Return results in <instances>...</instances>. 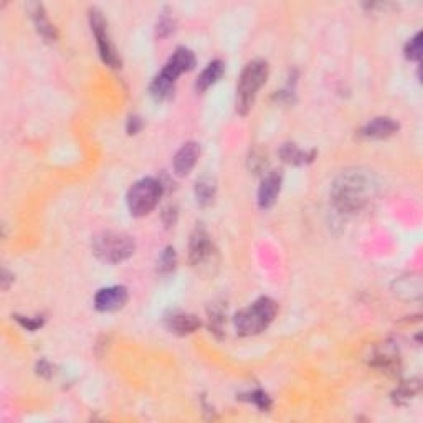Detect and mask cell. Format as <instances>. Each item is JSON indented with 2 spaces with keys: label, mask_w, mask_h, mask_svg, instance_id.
Here are the masks:
<instances>
[{
  "label": "cell",
  "mask_w": 423,
  "mask_h": 423,
  "mask_svg": "<svg viewBox=\"0 0 423 423\" xmlns=\"http://www.w3.org/2000/svg\"><path fill=\"white\" fill-rule=\"evenodd\" d=\"M372 194H374V184L366 174L360 171H347L334 182L331 198H333L336 209L352 214V212L362 209L371 200Z\"/></svg>",
  "instance_id": "cell-1"
},
{
  "label": "cell",
  "mask_w": 423,
  "mask_h": 423,
  "mask_svg": "<svg viewBox=\"0 0 423 423\" xmlns=\"http://www.w3.org/2000/svg\"><path fill=\"white\" fill-rule=\"evenodd\" d=\"M268 63L265 60H253L243 68L236 85V111L247 114L255 101L261 86L267 83Z\"/></svg>",
  "instance_id": "cell-2"
},
{
  "label": "cell",
  "mask_w": 423,
  "mask_h": 423,
  "mask_svg": "<svg viewBox=\"0 0 423 423\" xmlns=\"http://www.w3.org/2000/svg\"><path fill=\"white\" fill-rule=\"evenodd\" d=\"M276 316V302L269 298H260L253 305L236 313L235 327L242 336L260 334L271 324Z\"/></svg>",
  "instance_id": "cell-3"
},
{
  "label": "cell",
  "mask_w": 423,
  "mask_h": 423,
  "mask_svg": "<svg viewBox=\"0 0 423 423\" xmlns=\"http://www.w3.org/2000/svg\"><path fill=\"white\" fill-rule=\"evenodd\" d=\"M134 250V240L126 234L103 231L93 238V253L105 263H121L132 256Z\"/></svg>",
  "instance_id": "cell-4"
},
{
  "label": "cell",
  "mask_w": 423,
  "mask_h": 423,
  "mask_svg": "<svg viewBox=\"0 0 423 423\" xmlns=\"http://www.w3.org/2000/svg\"><path fill=\"white\" fill-rule=\"evenodd\" d=\"M163 184L152 177H146L136 182L127 192V207L134 217H144L156 209L163 197Z\"/></svg>",
  "instance_id": "cell-5"
},
{
  "label": "cell",
  "mask_w": 423,
  "mask_h": 423,
  "mask_svg": "<svg viewBox=\"0 0 423 423\" xmlns=\"http://www.w3.org/2000/svg\"><path fill=\"white\" fill-rule=\"evenodd\" d=\"M90 25L91 32L94 33V39H96L98 52L99 55H101L103 61H105L106 65H110L111 68H118V66L121 65V60H119L118 53H116L113 41H111L105 17H103L98 8H91L90 10Z\"/></svg>",
  "instance_id": "cell-6"
},
{
  "label": "cell",
  "mask_w": 423,
  "mask_h": 423,
  "mask_svg": "<svg viewBox=\"0 0 423 423\" xmlns=\"http://www.w3.org/2000/svg\"><path fill=\"white\" fill-rule=\"evenodd\" d=\"M194 66H196V55H194L189 48L179 47L172 53V56L169 58V61L164 65V68L161 70V74H164L169 80L177 81V78H179L180 74L190 72Z\"/></svg>",
  "instance_id": "cell-7"
},
{
  "label": "cell",
  "mask_w": 423,
  "mask_h": 423,
  "mask_svg": "<svg viewBox=\"0 0 423 423\" xmlns=\"http://www.w3.org/2000/svg\"><path fill=\"white\" fill-rule=\"evenodd\" d=\"M127 302V289L124 286H107L99 289L94 296V306L101 313H113Z\"/></svg>",
  "instance_id": "cell-8"
},
{
  "label": "cell",
  "mask_w": 423,
  "mask_h": 423,
  "mask_svg": "<svg viewBox=\"0 0 423 423\" xmlns=\"http://www.w3.org/2000/svg\"><path fill=\"white\" fill-rule=\"evenodd\" d=\"M198 156H200V146L197 143L184 144L174 157V172L177 176H187L196 167Z\"/></svg>",
  "instance_id": "cell-9"
},
{
  "label": "cell",
  "mask_w": 423,
  "mask_h": 423,
  "mask_svg": "<svg viewBox=\"0 0 423 423\" xmlns=\"http://www.w3.org/2000/svg\"><path fill=\"white\" fill-rule=\"evenodd\" d=\"M281 182H283V176H281L280 171L269 172L265 177L258 190V205L261 209H269V207L275 204L276 197L280 196Z\"/></svg>",
  "instance_id": "cell-10"
},
{
  "label": "cell",
  "mask_w": 423,
  "mask_h": 423,
  "mask_svg": "<svg viewBox=\"0 0 423 423\" xmlns=\"http://www.w3.org/2000/svg\"><path fill=\"white\" fill-rule=\"evenodd\" d=\"M212 255L210 236L202 227H197L190 236V263L200 265Z\"/></svg>",
  "instance_id": "cell-11"
},
{
  "label": "cell",
  "mask_w": 423,
  "mask_h": 423,
  "mask_svg": "<svg viewBox=\"0 0 423 423\" xmlns=\"http://www.w3.org/2000/svg\"><path fill=\"white\" fill-rule=\"evenodd\" d=\"M399 130V124H397L391 118H375L372 121H369L366 126L360 130V134L364 138L369 139H385L389 136H392L393 132Z\"/></svg>",
  "instance_id": "cell-12"
},
{
  "label": "cell",
  "mask_w": 423,
  "mask_h": 423,
  "mask_svg": "<svg viewBox=\"0 0 423 423\" xmlns=\"http://www.w3.org/2000/svg\"><path fill=\"white\" fill-rule=\"evenodd\" d=\"M167 324L172 333L185 336L197 331L198 327H200V321H198V318L194 316V314L174 313L171 318H167Z\"/></svg>",
  "instance_id": "cell-13"
},
{
  "label": "cell",
  "mask_w": 423,
  "mask_h": 423,
  "mask_svg": "<svg viewBox=\"0 0 423 423\" xmlns=\"http://www.w3.org/2000/svg\"><path fill=\"white\" fill-rule=\"evenodd\" d=\"M223 72H225V65H223L222 60H214L207 65V68L200 73L197 80V90L198 91H205L209 90L210 86H214L220 78H222Z\"/></svg>",
  "instance_id": "cell-14"
},
{
  "label": "cell",
  "mask_w": 423,
  "mask_h": 423,
  "mask_svg": "<svg viewBox=\"0 0 423 423\" xmlns=\"http://www.w3.org/2000/svg\"><path fill=\"white\" fill-rule=\"evenodd\" d=\"M174 90H176V81L169 80V78H165L164 74L161 73L157 74L154 81L151 83V94L157 101H164V99L171 98L174 94Z\"/></svg>",
  "instance_id": "cell-15"
},
{
  "label": "cell",
  "mask_w": 423,
  "mask_h": 423,
  "mask_svg": "<svg viewBox=\"0 0 423 423\" xmlns=\"http://www.w3.org/2000/svg\"><path fill=\"white\" fill-rule=\"evenodd\" d=\"M196 197L198 205L207 207L214 202L215 197V182L212 177L204 176L196 182Z\"/></svg>",
  "instance_id": "cell-16"
},
{
  "label": "cell",
  "mask_w": 423,
  "mask_h": 423,
  "mask_svg": "<svg viewBox=\"0 0 423 423\" xmlns=\"http://www.w3.org/2000/svg\"><path fill=\"white\" fill-rule=\"evenodd\" d=\"M33 8H35V10H33V20H35L37 30H39V33L41 37H43L45 40L55 41V39H56L55 28H53V25L50 23L47 15H45L43 7L39 6V3H35Z\"/></svg>",
  "instance_id": "cell-17"
},
{
  "label": "cell",
  "mask_w": 423,
  "mask_h": 423,
  "mask_svg": "<svg viewBox=\"0 0 423 423\" xmlns=\"http://www.w3.org/2000/svg\"><path fill=\"white\" fill-rule=\"evenodd\" d=\"M280 154L281 157H283L285 163H289L294 165H302L306 163H311L314 157V152L301 151V149L298 146H294V144H285Z\"/></svg>",
  "instance_id": "cell-18"
},
{
  "label": "cell",
  "mask_w": 423,
  "mask_h": 423,
  "mask_svg": "<svg viewBox=\"0 0 423 423\" xmlns=\"http://www.w3.org/2000/svg\"><path fill=\"white\" fill-rule=\"evenodd\" d=\"M422 33H417L413 39H410V41L405 47V56L409 60H420L422 56Z\"/></svg>",
  "instance_id": "cell-19"
},
{
  "label": "cell",
  "mask_w": 423,
  "mask_h": 423,
  "mask_svg": "<svg viewBox=\"0 0 423 423\" xmlns=\"http://www.w3.org/2000/svg\"><path fill=\"white\" fill-rule=\"evenodd\" d=\"M176 251H174V248H165L163 255H161L159 260V271L161 273H169L172 271L174 267H176Z\"/></svg>",
  "instance_id": "cell-20"
},
{
  "label": "cell",
  "mask_w": 423,
  "mask_h": 423,
  "mask_svg": "<svg viewBox=\"0 0 423 423\" xmlns=\"http://www.w3.org/2000/svg\"><path fill=\"white\" fill-rule=\"evenodd\" d=\"M248 400L253 402V404H255L260 410H268L269 407H271V400H269V397L261 391L251 392L250 399H248Z\"/></svg>",
  "instance_id": "cell-21"
},
{
  "label": "cell",
  "mask_w": 423,
  "mask_h": 423,
  "mask_svg": "<svg viewBox=\"0 0 423 423\" xmlns=\"http://www.w3.org/2000/svg\"><path fill=\"white\" fill-rule=\"evenodd\" d=\"M174 32V20L171 17H163L157 23V35L163 39V37H167L169 33Z\"/></svg>",
  "instance_id": "cell-22"
},
{
  "label": "cell",
  "mask_w": 423,
  "mask_h": 423,
  "mask_svg": "<svg viewBox=\"0 0 423 423\" xmlns=\"http://www.w3.org/2000/svg\"><path fill=\"white\" fill-rule=\"evenodd\" d=\"M15 319L27 331H37L39 327H41V324H43V319H33V318H23V316H15Z\"/></svg>",
  "instance_id": "cell-23"
},
{
  "label": "cell",
  "mask_w": 423,
  "mask_h": 423,
  "mask_svg": "<svg viewBox=\"0 0 423 423\" xmlns=\"http://www.w3.org/2000/svg\"><path fill=\"white\" fill-rule=\"evenodd\" d=\"M141 126H143V124H141V119L139 118H130V121H127V132H130V134H136V132H138L139 130H141Z\"/></svg>",
  "instance_id": "cell-24"
}]
</instances>
